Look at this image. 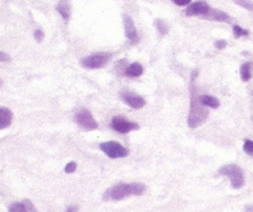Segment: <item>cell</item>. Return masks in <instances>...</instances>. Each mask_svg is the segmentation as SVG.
I'll list each match as a JSON object with an SVG mask.
<instances>
[{
	"mask_svg": "<svg viewBox=\"0 0 253 212\" xmlns=\"http://www.w3.org/2000/svg\"><path fill=\"white\" fill-rule=\"evenodd\" d=\"M198 75V71L195 70L192 75V81H190V110L188 115V125L189 128H197L202 125L208 117V111L203 107L201 103V96L197 94L195 89V77Z\"/></svg>",
	"mask_w": 253,
	"mask_h": 212,
	"instance_id": "obj_1",
	"label": "cell"
},
{
	"mask_svg": "<svg viewBox=\"0 0 253 212\" xmlns=\"http://www.w3.org/2000/svg\"><path fill=\"white\" fill-rule=\"evenodd\" d=\"M146 191V186L139 182L134 183H119L114 187L109 188L103 195L105 201H121L131 196H141Z\"/></svg>",
	"mask_w": 253,
	"mask_h": 212,
	"instance_id": "obj_2",
	"label": "cell"
},
{
	"mask_svg": "<svg viewBox=\"0 0 253 212\" xmlns=\"http://www.w3.org/2000/svg\"><path fill=\"white\" fill-rule=\"evenodd\" d=\"M219 176H225L231 179L232 187L238 190L245 186V174H243L242 168L237 164H225L218 169Z\"/></svg>",
	"mask_w": 253,
	"mask_h": 212,
	"instance_id": "obj_3",
	"label": "cell"
},
{
	"mask_svg": "<svg viewBox=\"0 0 253 212\" xmlns=\"http://www.w3.org/2000/svg\"><path fill=\"white\" fill-rule=\"evenodd\" d=\"M111 57V53H95V54L82 58L81 66L84 68H89V70H97V68H102L103 66H106Z\"/></svg>",
	"mask_w": 253,
	"mask_h": 212,
	"instance_id": "obj_4",
	"label": "cell"
},
{
	"mask_svg": "<svg viewBox=\"0 0 253 212\" xmlns=\"http://www.w3.org/2000/svg\"><path fill=\"white\" fill-rule=\"evenodd\" d=\"M100 149L106 154L107 157L112 159H116V158H124V157H127L128 156V151L123 147V145L120 144L117 142H105V143H101L100 144Z\"/></svg>",
	"mask_w": 253,
	"mask_h": 212,
	"instance_id": "obj_5",
	"label": "cell"
},
{
	"mask_svg": "<svg viewBox=\"0 0 253 212\" xmlns=\"http://www.w3.org/2000/svg\"><path fill=\"white\" fill-rule=\"evenodd\" d=\"M76 123L81 126L82 129H84V130L87 131L96 130V129L98 128L97 121L93 119L92 114L87 109L80 110V111L76 114Z\"/></svg>",
	"mask_w": 253,
	"mask_h": 212,
	"instance_id": "obj_6",
	"label": "cell"
},
{
	"mask_svg": "<svg viewBox=\"0 0 253 212\" xmlns=\"http://www.w3.org/2000/svg\"><path fill=\"white\" fill-rule=\"evenodd\" d=\"M111 126L115 131L120 133V134H126L132 130H137L140 128L139 124L134 123V121L127 120L123 116H115L111 121Z\"/></svg>",
	"mask_w": 253,
	"mask_h": 212,
	"instance_id": "obj_7",
	"label": "cell"
},
{
	"mask_svg": "<svg viewBox=\"0 0 253 212\" xmlns=\"http://www.w3.org/2000/svg\"><path fill=\"white\" fill-rule=\"evenodd\" d=\"M211 11V8L209 6V4L204 0H199V1H195V3L190 4L185 10V14L188 17H204L207 18L209 15V13Z\"/></svg>",
	"mask_w": 253,
	"mask_h": 212,
	"instance_id": "obj_8",
	"label": "cell"
},
{
	"mask_svg": "<svg viewBox=\"0 0 253 212\" xmlns=\"http://www.w3.org/2000/svg\"><path fill=\"white\" fill-rule=\"evenodd\" d=\"M120 98L126 105H128L132 109H141L145 106V100L141 98V96L136 95L134 92L130 91H121L120 92Z\"/></svg>",
	"mask_w": 253,
	"mask_h": 212,
	"instance_id": "obj_9",
	"label": "cell"
},
{
	"mask_svg": "<svg viewBox=\"0 0 253 212\" xmlns=\"http://www.w3.org/2000/svg\"><path fill=\"white\" fill-rule=\"evenodd\" d=\"M124 25H125V34L126 38L128 41H131L132 43L139 42V34H137L136 28H135V24L132 22L130 17L127 15H124Z\"/></svg>",
	"mask_w": 253,
	"mask_h": 212,
	"instance_id": "obj_10",
	"label": "cell"
},
{
	"mask_svg": "<svg viewBox=\"0 0 253 212\" xmlns=\"http://www.w3.org/2000/svg\"><path fill=\"white\" fill-rule=\"evenodd\" d=\"M11 120H13V114L10 110L6 107H0V130L10 126Z\"/></svg>",
	"mask_w": 253,
	"mask_h": 212,
	"instance_id": "obj_11",
	"label": "cell"
},
{
	"mask_svg": "<svg viewBox=\"0 0 253 212\" xmlns=\"http://www.w3.org/2000/svg\"><path fill=\"white\" fill-rule=\"evenodd\" d=\"M57 10L59 14L62 15L64 20H68L71 17V4L70 0H59V3L57 4Z\"/></svg>",
	"mask_w": 253,
	"mask_h": 212,
	"instance_id": "obj_12",
	"label": "cell"
},
{
	"mask_svg": "<svg viewBox=\"0 0 253 212\" xmlns=\"http://www.w3.org/2000/svg\"><path fill=\"white\" fill-rule=\"evenodd\" d=\"M207 19L215 20V22H231V17L227 13H224L222 10H217V9H211V11L209 13L208 17H207Z\"/></svg>",
	"mask_w": 253,
	"mask_h": 212,
	"instance_id": "obj_13",
	"label": "cell"
},
{
	"mask_svg": "<svg viewBox=\"0 0 253 212\" xmlns=\"http://www.w3.org/2000/svg\"><path fill=\"white\" fill-rule=\"evenodd\" d=\"M142 72H144V67H142V64L137 63V62H135V63H131L128 67H126L125 70V75L128 76V77H139V76L142 75Z\"/></svg>",
	"mask_w": 253,
	"mask_h": 212,
	"instance_id": "obj_14",
	"label": "cell"
},
{
	"mask_svg": "<svg viewBox=\"0 0 253 212\" xmlns=\"http://www.w3.org/2000/svg\"><path fill=\"white\" fill-rule=\"evenodd\" d=\"M201 103L203 106L211 107V109H218V107H219V100H218V99H215L214 96L202 95Z\"/></svg>",
	"mask_w": 253,
	"mask_h": 212,
	"instance_id": "obj_15",
	"label": "cell"
},
{
	"mask_svg": "<svg viewBox=\"0 0 253 212\" xmlns=\"http://www.w3.org/2000/svg\"><path fill=\"white\" fill-rule=\"evenodd\" d=\"M252 71H253V62H246L242 64L241 67V77L245 82L250 81L252 77Z\"/></svg>",
	"mask_w": 253,
	"mask_h": 212,
	"instance_id": "obj_16",
	"label": "cell"
},
{
	"mask_svg": "<svg viewBox=\"0 0 253 212\" xmlns=\"http://www.w3.org/2000/svg\"><path fill=\"white\" fill-rule=\"evenodd\" d=\"M9 212H28V207L25 202H15L9 207Z\"/></svg>",
	"mask_w": 253,
	"mask_h": 212,
	"instance_id": "obj_17",
	"label": "cell"
},
{
	"mask_svg": "<svg viewBox=\"0 0 253 212\" xmlns=\"http://www.w3.org/2000/svg\"><path fill=\"white\" fill-rule=\"evenodd\" d=\"M233 33L237 38H241V37H247L248 34H250V32H248L247 29H243L242 27H239V25H234Z\"/></svg>",
	"mask_w": 253,
	"mask_h": 212,
	"instance_id": "obj_18",
	"label": "cell"
},
{
	"mask_svg": "<svg viewBox=\"0 0 253 212\" xmlns=\"http://www.w3.org/2000/svg\"><path fill=\"white\" fill-rule=\"evenodd\" d=\"M234 3L237 4V5L242 6V8L247 9V10H253V3L252 1H250V0H233Z\"/></svg>",
	"mask_w": 253,
	"mask_h": 212,
	"instance_id": "obj_19",
	"label": "cell"
},
{
	"mask_svg": "<svg viewBox=\"0 0 253 212\" xmlns=\"http://www.w3.org/2000/svg\"><path fill=\"white\" fill-rule=\"evenodd\" d=\"M156 27H158V29L160 31V33L162 34H167L168 31H169V27L167 25V23L162 19L156 20Z\"/></svg>",
	"mask_w": 253,
	"mask_h": 212,
	"instance_id": "obj_20",
	"label": "cell"
},
{
	"mask_svg": "<svg viewBox=\"0 0 253 212\" xmlns=\"http://www.w3.org/2000/svg\"><path fill=\"white\" fill-rule=\"evenodd\" d=\"M243 151H245L248 156H253V140H250V139L245 140Z\"/></svg>",
	"mask_w": 253,
	"mask_h": 212,
	"instance_id": "obj_21",
	"label": "cell"
},
{
	"mask_svg": "<svg viewBox=\"0 0 253 212\" xmlns=\"http://www.w3.org/2000/svg\"><path fill=\"white\" fill-rule=\"evenodd\" d=\"M76 168H77V163L70 162L67 165H66L64 170H66V173H73V172H76Z\"/></svg>",
	"mask_w": 253,
	"mask_h": 212,
	"instance_id": "obj_22",
	"label": "cell"
},
{
	"mask_svg": "<svg viewBox=\"0 0 253 212\" xmlns=\"http://www.w3.org/2000/svg\"><path fill=\"white\" fill-rule=\"evenodd\" d=\"M34 38H36L37 42H42L43 38H44V33H43V31H41V29H37V31L34 32Z\"/></svg>",
	"mask_w": 253,
	"mask_h": 212,
	"instance_id": "obj_23",
	"label": "cell"
},
{
	"mask_svg": "<svg viewBox=\"0 0 253 212\" xmlns=\"http://www.w3.org/2000/svg\"><path fill=\"white\" fill-rule=\"evenodd\" d=\"M172 1L179 6H185V5H189L192 0H172Z\"/></svg>",
	"mask_w": 253,
	"mask_h": 212,
	"instance_id": "obj_24",
	"label": "cell"
},
{
	"mask_svg": "<svg viewBox=\"0 0 253 212\" xmlns=\"http://www.w3.org/2000/svg\"><path fill=\"white\" fill-rule=\"evenodd\" d=\"M215 48H218V50H223V48L227 47V42L225 41H223V39H220V41H217V42L214 43Z\"/></svg>",
	"mask_w": 253,
	"mask_h": 212,
	"instance_id": "obj_25",
	"label": "cell"
},
{
	"mask_svg": "<svg viewBox=\"0 0 253 212\" xmlns=\"http://www.w3.org/2000/svg\"><path fill=\"white\" fill-rule=\"evenodd\" d=\"M10 61V56H9L8 53L0 52V62H8Z\"/></svg>",
	"mask_w": 253,
	"mask_h": 212,
	"instance_id": "obj_26",
	"label": "cell"
},
{
	"mask_svg": "<svg viewBox=\"0 0 253 212\" xmlns=\"http://www.w3.org/2000/svg\"><path fill=\"white\" fill-rule=\"evenodd\" d=\"M66 212H78V207L77 206H70L67 210H66Z\"/></svg>",
	"mask_w": 253,
	"mask_h": 212,
	"instance_id": "obj_27",
	"label": "cell"
},
{
	"mask_svg": "<svg viewBox=\"0 0 253 212\" xmlns=\"http://www.w3.org/2000/svg\"><path fill=\"white\" fill-rule=\"evenodd\" d=\"M246 212H253V206H246Z\"/></svg>",
	"mask_w": 253,
	"mask_h": 212,
	"instance_id": "obj_28",
	"label": "cell"
},
{
	"mask_svg": "<svg viewBox=\"0 0 253 212\" xmlns=\"http://www.w3.org/2000/svg\"><path fill=\"white\" fill-rule=\"evenodd\" d=\"M3 86V82H1V80H0V87Z\"/></svg>",
	"mask_w": 253,
	"mask_h": 212,
	"instance_id": "obj_29",
	"label": "cell"
}]
</instances>
